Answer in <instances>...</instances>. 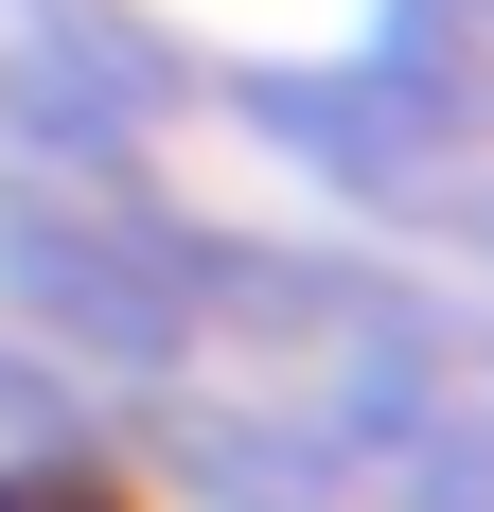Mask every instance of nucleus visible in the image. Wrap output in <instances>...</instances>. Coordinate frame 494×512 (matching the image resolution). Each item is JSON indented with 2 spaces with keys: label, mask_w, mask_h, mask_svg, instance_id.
<instances>
[{
  "label": "nucleus",
  "mask_w": 494,
  "mask_h": 512,
  "mask_svg": "<svg viewBox=\"0 0 494 512\" xmlns=\"http://www.w3.org/2000/svg\"><path fill=\"white\" fill-rule=\"evenodd\" d=\"M177 265H195L177 230H142L106 195H18L0 212V318L71 371H124V389H177Z\"/></svg>",
  "instance_id": "f257e3e1"
},
{
  "label": "nucleus",
  "mask_w": 494,
  "mask_h": 512,
  "mask_svg": "<svg viewBox=\"0 0 494 512\" xmlns=\"http://www.w3.org/2000/svg\"><path fill=\"white\" fill-rule=\"evenodd\" d=\"M0 512H124L89 460H0Z\"/></svg>",
  "instance_id": "f03ea898"
}]
</instances>
